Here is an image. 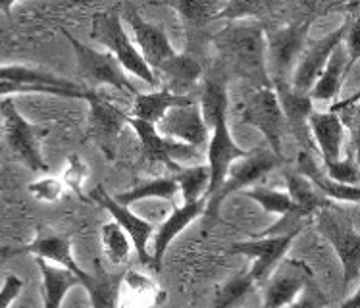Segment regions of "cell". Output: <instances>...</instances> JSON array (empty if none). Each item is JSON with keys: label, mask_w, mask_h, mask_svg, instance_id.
Wrapping results in <instances>:
<instances>
[{"label": "cell", "mask_w": 360, "mask_h": 308, "mask_svg": "<svg viewBox=\"0 0 360 308\" xmlns=\"http://www.w3.org/2000/svg\"><path fill=\"white\" fill-rule=\"evenodd\" d=\"M220 51L247 79H258V87L272 85L266 70V30L257 20H239L221 31L218 37Z\"/></svg>", "instance_id": "1"}, {"label": "cell", "mask_w": 360, "mask_h": 308, "mask_svg": "<svg viewBox=\"0 0 360 308\" xmlns=\"http://www.w3.org/2000/svg\"><path fill=\"white\" fill-rule=\"evenodd\" d=\"M91 37L95 39L96 43L106 46V51L118 60V64L124 68V72H129L135 77H139L141 81H145L148 87H153V91L160 89L158 75H155V72L148 68L145 58L141 56L139 49L129 39L118 14L101 12V14L93 15Z\"/></svg>", "instance_id": "2"}, {"label": "cell", "mask_w": 360, "mask_h": 308, "mask_svg": "<svg viewBox=\"0 0 360 308\" xmlns=\"http://www.w3.org/2000/svg\"><path fill=\"white\" fill-rule=\"evenodd\" d=\"M0 112L4 117L6 143L12 153L33 172H49V164L41 154V139L49 135V129L27 122L15 108L14 98H2Z\"/></svg>", "instance_id": "3"}, {"label": "cell", "mask_w": 360, "mask_h": 308, "mask_svg": "<svg viewBox=\"0 0 360 308\" xmlns=\"http://www.w3.org/2000/svg\"><path fill=\"white\" fill-rule=\"evenodd\" d=\"M62 33L72 49H74L75 62H77V74L87 81L93 87L101 85H110L120 93H129L137 95V89L133 87L129 79L125 77L124 68L120 66L118 60L112 56L108 51H96L89 44L81 43L79 39H75L72 33L62 27Z\"/></svg>", "instance_id": "4"}, {"label": "cell", "mask_w": 360, "mask_h": 308, "mask_svg": "<svg viewBox=\"0 0 360 308\" xmlns=\"http://www.w3.org/2000/svg\"><path fill=\"white\" fill-rule=\"evenodd\" d=\"M316 229L320 231L326 241L330 243L335 255H338L339 262L343 266V287L349 289L354 281L359 279L360 271V235L354 226L349 222L343 220L339 214L333 210L322 208L320 212L314 216Z\"/></svg>", "instance_id": "5"}, {"label": "cell", "mask_w": 360, "mask_h": 308, "mask_svg": "<svg viewBox=\"0 0 360 308\" xmlns=\"http://www.w3.org/2000/svg\"><path fill=\"white\" fill-rule=\"evenodd\" d=\"M243 122L255 127L264 135L268 148L276 156L283 158V131H285V120L281 114L278 96L274 93L272 85L257 87L252 95L247 98L243 106Z\"/></svg>", "instance_id": "6"}, {"label": "cell", "mask_w": 360, "mask_h": 308, "mask_svg": "<svg viewBox=\"0 0 360 308\" xmlns=\"http://www.w3.org/2000/svg\"><path fill=\"white\" fill-rule=\"evenodd\" d=\"M210 137H208V172H210V185L206 191V200L218 191L221 184L226 181L229 166L236 160L249 156L250 150L237 145L228 125V112H221L214 117L212 124L208 125Z\"/></svg>", "instance_id": "7"}, {"label": "cell", "mask_w": 360, "mask_h": 308, "mask_svg": "<svg viewBox=\"0 0 360 308\" xmlns=\"http://www.w3.org/2000/svg\"><path fill=\"white\" fill-rule=\"evenodd\" d=\"M281 164H283V158L276 156L268 147L257 148L255 153L250 150L249 156H245L241 160H236L229 166L226 181L208 200L212 203V206H218L228 195L249 189V187H252V184H257L262 177L268 176L272 169L280 168Z\"/></svg>", "instance_id": "8"}, {"label": "cell", "mask_w": 360, "mask_h": 308, "mask_svg": "<svg viewBox=\"0 0 360 308\" xmlns=\"http://www.w3.org/2000/svg\"><path fill=\"white\" fill-rule=\"evenodd\" d=\"M309 27L310 20H304V22H295L278 30L266 31V64L270 62L272 83L285 81L287 72L291 70L304 46Z\"/></svg>", "instance_id": "9"}, {"label": "cell", "mask_w": 360, "mask_h": 308, "mask_svg": "<svg viewBox=\"0 0 360 308\" xmlns=\"http://www.w3.org/2000/svg\"><path fill=\"white\" fill-rule=\"evenodd\" d=\"M301 233H285V235H274V237H255L250 241L236 243L231 247L233 255H243L255 260V264L247 271L255 283H264L268 276L276 270V266L280 264L285 258L287 250L291 247V243L297 239Z\"/></svg>", "instance_id": "10"}, {"label": "cell", "mask_w": 360, "mask_h": 308, "mask_svg": "<svg viewBox=\"0 0 360 308\" xmlns=\"http://www.w3.org/2000/svg\"><path fill=\"white\" fill-rule=\"evenodd\" d=\"M155 127L162 137L176 141V143H184L193 148L206 145L208 137H210V129L206 127L197 101L168 110Z\"/></svg>", "instance_id": "11"}, {"label": "cell", "mask_w": 360, "mask_h": 308, "mask_svg": "<svg viewBox=\"0 0 360 308\" xmlns=\"http://www.w3.org/2000/svg\"><path fill=\"white\" fill-rule=\"evenodd\" d=\"M312 279V270L304 262L281 260L264 283V304L262 308H285L297 299L307 281Z\"/></svg>", "instance_id": "12"}, {"label": "cell", "mask_w": 360, "mask_h": 308, "mask_svg": "<svg viewBox=\"0 0 360 308\" xmlns=\"http://www.w3.org/2000/svg\"><path fill=\"white\" fill-rule=\"evenodd\" d=\"M349 20H351V15L339 25L338 30H333L328 35H323L322 39L314 41L309 51L302 54V58L299 60V64L295 68L293 79L289 83L291 87L301 91V93H310V89L314 87V83L328 64L331 52L335 51V46L343 43V37L349 30Z\"/></svg>", "instance_id": "13"}, {"label": "cell", "mask_w": 360, "mask_h": 308, "mask_svg": "<svg viewBox=\"0 0 360 308\" xmlns=\"http://www.w3.org/2000/svg\"><path fill=\"white\" fill-rule=\"evenodd\" d=\"M91 197L95 198L96 203L103 206V208H106L110 212L112 220L124 229V233L129 237V241H131L133 249L137 252L141 262L153 266V257H150V252L147 250V245L148 239L155 233V226L148 220H145V218H141L135 212H131L129 206H122L120 203H116L114 197H110L108 193L104 191L103 187L95 189Z\"/></svg>", "instance_id": "14"}, {"label": "cell", "mask_w": 360, "mask_h": 308, "mask_svg": "<svg viewBox=\"0 0 360 308\" xmlns=\"http://www.w3.org/2000/svg\"><path fill=\"white\" fill-rule=\"evenodd\" d=\"M127 124L131 127L137 139L141 143L143 154L148 162H158L164 164L166 168L172 169L174 174L181 169V164L177 158H187L193 156L197 148L184 145V143H176V141H169L166 137H162L160 133L156 131V127L147 122H141L137 117L127 116Z\"/></svg>", "instance_id": "15"}, {"label": "cell", "mask_w": 360, "mask_h": 308, "mask_svg": "<svg viewBox=\"0 0 360 308\" xmlns=\"http://www.w3.org/2000/svg\"><path fill=\"white\" fill-rule=\"evenodd\" d=\"M272 89L278 103H280L281 114L285 120V125L293 131L297 141L304 148L312 147V137L309 133V116L314 112V103L309 96V93H301L293 89L287 81H276L272 83Z\"/></svg>", "instance_id": "16"}, {"label": "cell", "mask_w": 360, "mask_h": 308, "mask_svg": "<svg viewBox=\"0 0 360 308\" xmlns=\"http://www.w3.org/2000/svg\"><path fill=\"white\" fill-rule=\"evenodd\" d=\"M91 106L89 112V133L91 137L101 143V147L108 148L112 141L118 139L125 125H127V112L122 110L120 106L110 103L108 98H104L98 93L89 91L85 98Z\"/></svg>", "instance_id": "17"}, {"label": "cell", "mask_w": 360, "mask_h": 308, "mask_svg": "<svg viewBox=\"0 0 360 308\" xmlns=\"http://www.w3.org/2000/svg\"><path fill=\"white\" fill-rule=\"evenodd\" d=\"M309 133L316 141L323 164H333L343 158L347 127L338 112H312L309 116Z\"/></svg>", "instance_id": "18"}, {"label": "cell", "mask_w": 360, "mask_h": 308, "mask_svg": "<svg viewBox=\"0 0 360 308\" xmlns=\"http://www.w3.org/2000/svg\"><path fill=\"white\" fill-rule=\"evenodd\" d=\"M129 25H131L133 35H135V46L139 49L141 56L145 58L148 68L156 75L162 64L168 62L169 58H174L177 52L174 51V46L169 43L164 30L155 23L143 20L139 14H135V12L129 14Z\"/></svg>", "instance_id": "19"}, {"label": "cell", "mask_w": 360, "mask_h": 308, "mask_svg": "<svg viewBox=\"0 0 360 308\" xmlns=\"http://www.w3.org/2000/svg\"><path fill=\"white\" fill-rule=\"evenodd\" d=\"M206 198L197 200V203H184V206L176 208L169 214L166 220L162 222L158 229L155 231V245H153V266L160 268V262L166 250H168L169 243L176 239L177 235L181 233L187 226H191L193 222L199 218L200 214L206 210Z\"/></svg>", "instance_id": "20"}, {"label": "cell", "mask_w": 360, "mask_h": 308, "mask_svg": "<svg viewBox=\"0 0 360 308\" xmlns=\"http://www.w3.org/2000/svg\"><path fill=\"white\" fill-rule=\"evenodd\" d=\"M15 255H33V257L43 258L51 264H58L64 270L77 274L81 270L79 264L75 262L74 252H72V239L66 235H43L33 239L23 247L10 249V257Z\"/></svg>", "instance_id": "21"}, {"label": "cell", "mask_w": 360, "mask_h": 308, "mask_svg": "<svg viewBox=\"0 0 360 308\" xmlns=\"http://www.w3.org/2000/svg\"><path fill=\"white\" fill-rule=\"evenodd\" d=\"M297 174L304 177V179H309L312 187L316 191L322 193L326 198H333V200H339V203H353V205H356L360 200L359 187L341 185L338 181L330 179V177L326 176V172L314 162V158H312V154L309 150H302L299 154Z\"/></svg>", "instance_id": "22"}, {"label": "cell", "mask_w": 360, "mask_h": 308, "mask_svg": "<svg viewBox=\"0 0 360 308\" xmlns=\"http://www.w3.org/2000/svg\"><path fill=\"white\" fill-rule=\"evenodd\" d=\"M351 60L347 56V51L343 43L335 46V51L331 52L328 64L322 70V74L318 77V81L314 83V87L310 89L309 96L314 101H320V103H333L338 98L339 91H341V85L343 81L351 72Z\"/></svg>", "instance_id": "23"}, {"label": "cell", "mask_w": 360, "mask_h": 308, "mask_svg": "<svg viewBox=\"0 0 360 308\" xmlns=\"http://www.w3.org/2000/svg\"><path fill=\"white\" fill-rule=\"evenodd\" d=\"M191 103H195V98L191 95H176L166 87H160L156 91H150V93H137L129 116L137 117L141 122L156 125L168 110Z\"/></svg>", "instance_id": "24"}, {"label": "cell", "mask_w": 360, "mask_h": 308, "mask_svg": "<svg viewBox=\"0 0 360 308\" xmlns=\"http://www.w3.org/2000/svg\"><path fill=\"white\" fill-rule=\"evenodd\" d=\"M81 287L89 293L91 308H120V291L124 283V274H108L98 270V274H89L81 268L74 274Z\"/></svg>", "instance_id": "25"}, {"label": "cell", "mask_w": 360, "mask_h": 308, "mask_svg": "<svg viewBox=\"0 0 360 308\" xmlns=\"http://www.w3.org/2000/svg\"><path fill=\"white\" fill-rule=\"evenodd\" d=\"M37 266L43 278V302L44 308H60L72 287L79 285V281L70 270H64L56 264H51L43 258H37Z\"/></svg>", "instance_id": "26"}, {"label": "cell", "mask_w": 360, "mask_h": 308, "mask_svg": "<svg viewBox=\"0 0 360 308\" xmlns=\"http://www.w3.org/2000/svg\"><path fill=\"white\" fill-rule=\"evenodd\" d=\"M200 64L187 54H176L174 58L164 62L158 70V74L168 79L166 89L176 95H187L185 91L195 85V81L200 77Z\"/></svg>", "instance_id": "27"}, {"label": "cell", "mask_w": 360, "mask_h": 308, "mask_svg": "<svg viewBox=\"0 0 360 308\" xmlns=\"http://www.w3.org/2000/svg\"><path fill=\"white\" fill-rule=\"evenodd\" d=\"M0 81L25 85V87H54V89H79L75 83L62 79L58 75H52L43 70H33L25 66H0Z\"/></svg>", "instance_id": "28"}, {"label": "cell", "mask_w": 360, "mask_h": 308, "mask_svg": "<svg viewBox=\"0 0 360 308\" xmlns=\"http://www.w3.org/2000/svg\"><path fill=\"white\" fill-rule=\"evenodd\" d=\"M287 184V195L293 200V205L297 208H301L304 212L314 214L316 216L322 208L331 206L330 198H326L320 191H316L309 179H304L299 176L297 172H287L285 174Z\"/></svg>", "instance_id": "29"}, {"label": "cell", "mask_w": 360, "mask_h": 308, "mask_svg": "<svg viewBox=\"0 0 360 308\" xmlns=\"http://www.w3.org/2000/svg\"><path fill=\"white\" fill-rule=\"evenodd\" d=\"M177 184V189L184 195V203H197L206 197L210 185V172L206 164L199 166H181L179 172L172 177Z\"/></svg>", "instance_id": "30"}, {"label": "cell", "mask_w": 360, "mask_h": 308, "mask_svg": "<svg viewBox=\"0 0 360 308\" xmlns=\"http://www.w3.org/2000/svg\"><path fill=\"white\" fill-rule=\"evenodd\" d=\"M177 184L172 177H158V179H150V181H143V184L135 185L133 189L125 193H120L114 197L116 203L122 206H129L139 200H147V198H164V200H172L177 195Z\"/></svg>", "instance_id": "31"}, {"label": "cell", "mask_w": 360, "mask_h": 308, "mask_svg": "<svg viewBox=\"0 0 360 308\" xmlns=\"http://www.w3.org/2000/svg\"><path fill=\"white\" fill-rule=\"evenodd\" d=\"M101 243H103L104 255L112 264L122 266L127 262L133 245L129 241V237L124 233V229L120 228L114 220L104 224L101 228Z\"/></svg>", "instance_id": "32"}, {"label": "cell", "mask_w": 360, "mask_h": 308, "mask_svg": "<svg viewBox=\"0 0 360 308\" xmlns=\"http://www.w3.org/2000/svg\"><path fill=\"white\" fill-rule=\"evenodd\" d=\"M243 195L247 198H252L257 205L262 206V210L268 214H276V216H285L295 208L293 200L289 198L287 191L280 189H272V187H249L245 189Z\"/></svg>", "instance_id": "33"}, {"label": "cell", "mask_w": 360, "mask_h": 308, "mask_svg": "<svg viewBox=\"0 0 360 308\" xmlns=\"http://www.w3.org/2000/svg\"><path fill=\"white\" fill-rule=\"evenodd\" d=\"M255 289H257V283L247 274L236 276L221 287V291L216 297V302H214L212 308H237L245 301V297Z\"/></svg>", "instance_id": "34"}, {"label": "cell", "mask_w": 360, "mask_h": 308, "mask_svg": "<svg viewBox=\"0 0 360 308\" xmlns=\"http://www.w3.org/2000/svg\"><path fill=\"white\" fill-rule=\"evenodd\" d=\"M172 6L184 15L187 25H191V27L205 25L212 15H216L218 12L221 14V10H224V4H205V2H177Z\"/></svg>", "instance_id": "35"}, {"label": "cell", "mask_w": 360, "mask_h": 308, "mask_svg": "<svg viewBox=\"0 0 360 308\" xmlns=\"http://www.w3.org/2000/svg\"><path fill=\"white\" fill-rule=\"evenodd\" d=\"M326 166V176L338 181L341 185H353V187H359V166H356V160H354V153H351L347 158H341L339 162H333V164H323Z\"/></svg>", "instance_id": "36"}, {"label": "cell", "mask_w": 360, "mask_h": 308, "mask_svg": "<svg viewBox=\"0 0 360 308\" xmlns=\"http://www.w3.org/2000/svg\"><path fill=\"white\" fill-rule=\"evenodd\" d=\"M30 193L37 200L43 203H58L62 195H64V185L60 179H52V177H43L37 181H31Z\"/></svg>", "instance_id": "37"}, {"label": "cell", "mask_w": 360, "mask_h": 308, "mask_svg": "<svg viewBox=\"0 0 360 308\" xmlns=\"http://www.w3.org/2000/svg\"><path fill=\"white\" fill-rule=\"evenodd\" d=\"M285 308H326V297L320 291V287L314 283V278L307 281V285L302 287V291L297 295L291 304Z\"/></svg>", "instance_id": "38"}, {"label": "cell", "mask_w": 360, "mask_h": 308, "mask_svg": "<svg viewBox=\"0 0 360 308\" xmlns=\"http://www.w3.org/2000/svg\"><path fill=\"white\" fill-rule=\"evenodd\" d=\"M89 176V169L85 166V162L81 160L77 154H72L70 158H68V166L66 172H64V181L66 185H70L75 193H79L81 197H83V193H81V185L83 181L87 179Z\"/></svg>", "instance_id": "39"}, {"label": "cell", "mask_w": 360, "mask_h": 308, "mask_svg": "<svg viewBox=\"0 0 360 308\" xmlns=\"http://www.w3.org/2000/svg\"><path fill=\"white\" fill-rule=\"evenodd\" d=\"M23 289L22 278H18L14 274H8L4 283L0 287V308H10L14 301L20 297Z\"/></svg>", "instance_id": "40"}, {"label": "cell", "mask_w": 360, "mask_h": 308, "mask_svg": "<svg viewBox=\"0 0 360 308\" xmlns=\"http://www.w3.org/2000/svg\"><path fill=\"white\" fill-rule=\"evenodd\" d=\"M360 291H354L349 299H347L345 302H341L338 308H360Z\"/></svg>", "instance_id": "41"}, {"label": "cell", "mask_w": 360, "mask_h": 308, "mask_svg": "<svg viewBox=\"0 0 360 308\" xmlns=\"http://www.w3.org/2000/svg\"><path fill=\"white\" fill-rule=\"evenodd\" d=\"M0 258H10V249L8 247H0Z\"/></svg>", "instance_id": "42"}, {"label": "cell", "mask_w": 360, "mask_h": 308, "mask_svg": "<svg viewBox=\"0 0 360 308\" xmlns=\"http://www.w3.org/2000/svg\"><path fill=\"white\" fill-rule=\"evenodd\" d=\"M0 137H2V133H0Z\"/></svg>", "instance_id": "43"}]
</instances>
